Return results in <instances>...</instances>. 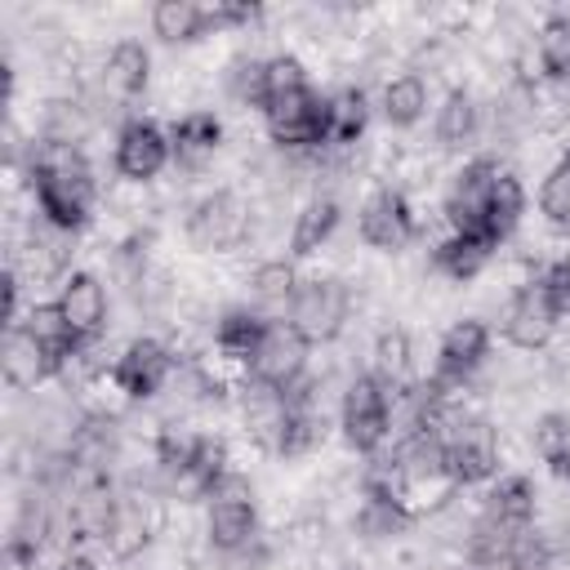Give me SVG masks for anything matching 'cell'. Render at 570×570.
<instances>
[{
  "label": "cell",
  "instance_id": "e575fe53",
  "mask_svg": "<svg viewBox=\"0 0 570 570\" xmlns=\"http://www.w3.org/2000/svg\"><path fill=\"white\" fill-rule=\"evenodd\" d=\"M22 325L53 352V361H58V374H62V365L80 352V338L71 334V325H67V316H62V307L53 303V298H31L27 303V316H22Z\"/></svg>",
  "mask_w": 570,
  "mask_h": 570
},
{
  "label": "cell",
  "instance_id": "52a82bcc",
  "mask_svg": "<svg viewBox=\"0 0 570 570\" xmlns=\"http://www.w3.org/2000/svg\"><path fill=\"white\" fill-rule=\"evenodd\" d=\"M151 80H156L151 45L138 40V36H120V40H111V45L98 53V62H94L89 76L80 80V89L89 94V102L98 107V116L116 111L120 120H129V116H134L129 107L151 89Z\"/></svg>",
  "mask_w": 570,
  "mask_h": 570
},
{
  "label": "cell",
  "instance_id": "8fae6325",
  "mask_svg": "<svg viewBox=\"0 0 570 570\" xmlns=\"http://www.w3.org/2000/svg\"><path fill=\"white\" fill-rule=\"evenodd\" d=\"M490 361H494V325L485 316L468 312L441 330L432 370L423 379L441 392H472L481 383V374L490 370Z\"/></svg>",
  "mask_w": 570,
  "mask_h": 570
},
{
  "label": "cell",
  "instance_id": "f546056e",
  "mask_svg": "<svg viewBox=\"0 0 570 570\" xmlns=\"http://www.w3.org/2000/svg\"><path fill=\"white\" fill-rule=\"evenodd\" d=\"M218 85H223V94H227V102L232 107H240V111H263V102H267V53H258V49H236L227 62H223V71H218Z\"/></svg>",
  "mask_w": 570,
  "mask_h": 570
},
{
  "label": "cell",
  "instance_id": "5bb4252c",
  "mask_svg": "<svg viewBox=\"0 0 570 570\" xmlns=\"http://www.w3.org/2000/svg\"><path fill=\"white\" fill-rule=\"evenodd\" d=\"M169 165H174V142H169V125L160 116L134 111L129 120L116 125V134H111V174H116V183L147 191L151 183H160V174Z\"/></svg>",
  "mask_w": 570,
  "mask_h": 570
},
{
  "label": "cell",
  "instance_id": "7402d4cb",
  "mask_svg": "<svg viewBox=\"0 0 570 570\" xmlns=\"http://www.w3.org/2000/svg\"><path fill=\"white\" fill-rule=\"evenodd\" d=\"M343 227V196L338 191H307L294 214H289V232H285V254L294 263H307L316 254L330 249V240Z\"/></svg>",
  "mask_w": 570,
  "mask_h": 570
},
{
  "label": "cell",
  "instance_id": "603a6c76",
  "mask_svg": "<svg viewBox=\"0 0 570 570\" xmlns=\"http://www.w3.org/2000/svg\"><path fill=\"white\" fill-rule=\"evenodd\" d=\"M267 325H272V316L254 312V307L240 303V298L227 303V307H218L214 321H209V356L223 361L227 370H240V374H245V365H249V356L258 352Z\"/></svg>",
  "mask_w": 570,
  "mask_h": 570
},
{
  "label": "cell",
  "instance_id": "8d00e7d4",
  "mask_svg": "<svg viewBox=\"0 0 570 570\" xmlns=\"http://www.w3.org/2000/svg\"><path fill=\"white\" fill-rule=\"evenodd\" d=\"M552 476H557V481H561V485H570V454H566V459H561V468H557V472H552Z\"/></svg>",
  "mask_w": 570,
  "mask_h": 570
},
{
  "label": "cell",
  "instance_id": "ac0fdd59",
  "mask_svg": "<svg viewBox=\"0 0 570 570\" xmlns=\"http://www.w3.org/2000/svg\"><path fill=\"white\" fill-rule=\"evenodd\" d=\"M53 303L62 307V316H67L71 334L80 338V347H98L107 338V330H111V289L94 267H71L58 281Z\"/></svg>",
  "mask_w": 570,
  "mask_h": 570
},
{
  "label": "cell",
  "instance_id": "1f68e13d",
  "mask_svg": "<svg viewBox=\"0 0 570 570\" xmlns=\"http://www.w3.org/2000/svg\"><path fill=\"white\" fill-rule=\"evenodd\" d=\"M525 214H530L525 178H521V169H512V165L503 160L499 174H494V187H490V227H494V240L508 245V240L521 232Z\"/></svg>",
  "mask_w": 570,
  "mask_h": 570
},
{
  "label": "cell",
  "instance_id": "7a4b0ae2",
  "mask_svg": "<svg viewBox=\"0 0 570 570\" xmlns=\"http://www.w3.org/2000/svg\"><path fill=\"white\" fill-rule=\"evenodd\" d=\"M254 227H258V205H254V191L240 183L205 187L183 209V240L200 258H232L249 249Z\"/></svg>",
  "mask_w": 570,
  "mask_h": 570
},
{
  "label": "cell",
  "instance_id": "9a60e30c",
  "mask_svg": "<svg viewBox=\"0 0 570 570\" xmlns=\"http://www.w3.org/2000/svg\"><path fill=\"white\" fill-rule=\"evenodd\" d=\"M539 499H543L539 481H534L530 472H521V468H508V472H499V476L476 494V525L490 530V534H499V539L521 543V539L534 534Z\"/></svg>",
  "mask_w": 570,
  "mask_h": 570
},
{
  "label": "cell",
  "instance_id": "7c38bea8",
  "mask_svg": "<svg viewBox=\"0 0 570 570\" xmlns=\"http://www.w3.org/2000/svg\"><path fill=\"white\" fill-rule=\"evenodd\" d=\"M490 325L503 338V347L508 352H521V356H543L557 343V334L566 330L561 312L534 285V276H521V281L508 285V294L499 298V312H494Z\"/></svg>",
  "mask_w": 570,
  "mask_h": 570
},
{
  "label": "cell",
  "instance_id": "d590c367",
  "mask_svg": "<svg viewBox=\"0 0 570 570\" xmlns=\"http://www.w3.org/2000/svg\"><path fill=\"white\" fill-rule=\"evenodd\" d=\"M525 570H570V543H548L539 534L525 552Z\"/></svg>",
  "mask_w": 570,
  "mask_h": 570
},
{
  "label": "cell",
  "instance_id": "44dd1931",
  "mask_svg": "<svg viewBox=\"0 0 570 570\" xmlns=\"http://www.w3.org/2000/svg\"><path fill=\"white\" fill-rule=\"evenodd\" d=\"M0 379L13 396H36L45 387L58 383V361L53 352L18 321V325H4V343H0Z\"/></svg>",
  "mask_w": 570,
  "mask_h": 570
},
{
  "label": "cell",
  "instance_id": "2e32d148",
  "mask_svg": "<svg viewBox=\"0 0 570 570\" xmlns=\"http://www.w3.org/2000/svg\"><path fill=\"white\" fill-rule=\"evenodd\" d=\"M485 94H476L468 80H450L432 111V151L436 156H476L485 151Z\"/></svg>",
  "mask_w": 570,
  "mask_h": 570
},
{
  "label": "cell",
  "instance_id": "e0dca14e",
  "mask_svg": "<svg viewBox=\"0 0 570 570\" xmlns=\"http://www.w3.org/2000/svg\"><path fill=\"white\" fill-rule=\"evenodd\" d=\"M312 361H316V347L289 321H272L267 334H263V343H258V352L245 365V379L267 383L276 392H294L312 374Z\"/></svg>",
  "mask_w": 570,
  "mask_h": 570
},
{
  "label": "cell",
  "instance_id": "ba28073f",
  "mask_svg": "<svg viewBox=\"0 0 570 570\" xmlns=\"http://www.w3.org/2000/svg\"><path fill=\"white\" fill-rule=\"evenodd\" d=\"M503 156L494 151H476L468 160H459L441 187V227L454 232V236H472V240H485L494 249H503L494 240V227H490V187H494V174H499Z\"/></svg>",
  "mask_w": 570,
  "mask_h": 570
},
{
  "label": "cell",
  "instance_id": "5b68a950",
  "mask_svg": "<svg viewBox=\"0 0 570 570\" xmlns=\"http://www.w3.org/2000/svg\"><path fill=\"white\" fill-rule=\"evenodd\" d=\"M338 441L347 445V454L356 459H374L392 445L396 436V401L392 387L370 374V370H352L338 387V414H334Z\"/></svg>",
  "mask_w": 570,
  "mask_h": 570
},
{
  "label": "cell",
  "instance_id": "30bf717a",
  "mask_svg": "<svg viewBox=\"0 0 570 570\" xmlns=\"http://www.w3.org/2000/svg\"><path fill=\"white\" fill-rule=\"evenodd\" d=\"M183 365V352L165 334H134L107 365V383L129 405H151L169 392L174 374Z\"/></svg>",
  "mask_w": 570,
  "mask_h": 570
},
{
  "label": "cell",
  "instance_id": "d4e9b609",
  "mask_svg": "<svg viewBox=\"0 0 570 570\" xmlns=\"http://www.w3.org/2000/svg\"><path fill=\"white\" fill-rule=\"evenodd\" d=\"M298 263L289 254H267V258H254V267L245 272L240 281V303H249L254 312L272 316V321H285L289 316V303L298 294Z\"/></svg>",
  "mask_w": 570,
  "mask_h": 570
},
{
  "label": "cell",
  "instance_id": "3957f363",
  "mask_svg": "<svg viewBox=\"0 0 570 570\" xmlns=\"http://www.w3.org/2000/svg\"><path fill=\"white\" fill-rule=\"evenodd\" d=\"M441 432H445V472H450V485L472 494V490H485L503 468V428L499 419L463 396L445 419H441Z\"/></svg>",
  "mask_w": 570,
  "mask_h": 570
},
{
  "label": "cell",
  "instance_id": "4fadbf2b",
  "mask_svg": "<svg viewBox=\"0 0 570 570\" xmlns=\"http://www.w3.org/2000/svg\"><path fill=\"white\" fill-rule=\"evenodd\" d=\"M258 120L272 151L281 156H321L330 142V107H325V89L316 85L272 98L258 111Z\"/></svg>",
  "mask_w": 570,
  "mask_h": 570
},
{
  "label": "cell",
  "instance_id": "277c9868",
  "mask_svg": "<svg viewBox=\"0 0 570 570\" xmlns=\"http://www.w3.org/2000/svg\"><path fill=\"white\" fill-rule=\"evenodd\" d=\"M361 298H365V289H361L356 276H343V272H303L298 294H294L285 321L312 347H334L352 330V321L361 312Z\"/></svg>",
  "mask_w": 570,
  "mask_h": 570
},
{
  "label": "cell",
  "instance_id": "836d02e7",
  "mask_svg": "<svg viewBox=\"0 0 570 570\" xmlns=\"http://www.w3.org/2000/svg\"><path fill=\"white\" fill-rule=\"evenodd\" d=\"M539 218H543V227L552 232V236H561V240H570V147H561L557 156H552V165L543 169V178H539Z\"/></svg>",
  "mask_w": 570,
  "mask_h": 570
},
{
  "label": "cell",
  "instance_id": "6da1fadb",
  "mask_svg": "<svg viewBox=\"0 0 570 570\" xmlns=\"http://www.w3.org/2000/svg\"><path fill=\"white\" fill-rule=\"evenodd\" d=\"M22 174H27L31 209L49 227H58L67 236H85L94 227L98 205H102V183H98V169H94L89 151L36 142Z\"/></svg>",
  "mask_w": 570,
  "mask_h": 570
},
{
  "label": "cell",
  "instance_id": "d6986e66",
  "mask_svg": "<svg viewBox=\"0 0 570 570\" xmlns=\"http://www.w3.org/2000/svg\"><path fill=\"white\" fill-rule=\"evenodd\" d=\"M232 414H236L240 436H245L258 454L276 459V445H281L285 423H289V392H276V387L254 383V379H245V374H240V387H236V405H232Z\"/></svg>",
  "mask_w": 570,
  "mask_h": 570
},
{
  "label": "cell",
  "instance_id": "4dcf8cb0",
  "mask_svg": "<svg viewBox=\"0 0 570 570\" xmlns=\"http://www.w3.org/2000/svg\"><path fill=\"white\" fill-rule=\"evenodd\" d=\"M534 71L548 85H570V9H548L534 27Z\"/></svg>",
  "mask_w": 570,
  "mask_h": 570
},
{
  "label": "cell",
  "instance_id": "9c48e42d",
  "mask_svg": "<svg viewBox=\"0 0 570 570\" xmlns=\"http://www.w3.org/2000/svg\"><path fill=\"white\" fill-rule=\"evenodd\" d=\"M428 236L423 227V214L414 205V196L396 183H374L361 205H356V240L370 249V254H383V258H401L405 249H414L419 240Z\"/></svg>",
  "mask_w": 570,
  "mask_h": 570
},
{
  "label": "cell",
  "instance_id": "4316f807",
  "mask_svg": "<svg viewBox=\"0 0 570 570\" xmlns=\"http://www.w3.org/2000/svg\"><path fill=\"white\" fill-rule=\"evenodd\" d=\"M325 107H330V142L325 151H361L374 111V94L361 80H343L334 89H325Z\"/></svg>",
  "mask_w": 570,
  "mask_h": 570
},
{
  "label": "cell",
  "instance_id": "484cf974",
  "mask_svg": "<svg viewBox=\"0 0 570 570\" xmlns=\"http://www.w3.org/2000/svg\"><path fill=\"white\" fill-rule=\"evenodd\" d=\"M503 249L485 245V240H472V236H454L441 227V236L428 245V281H441V285H472L490 272V263L499 258Z\"/></svg>",
  "mask_w": 570,
  "mask_h": 570
},
{
  "label": "cell",
  "instance_id": "cb8c5ba5",
  "mask_svg": "<svg viewBox=\"0 0 570 570\" xmlns=\"http://www.w3.org/2000/svg\"><path fill=\"white\" fill-rule=\"evenodd\" d=\"M374 111H379V120H383L392 134L419 129V125L428 120V111H436L432 80H428L423 71H410V67L383 76V85H379V94H374Z\"/></svg>",
  "mask_w": 570,
  "mask_h": 570
},
{
  "label": "cell",
  "instance_id": "f1b7e54d",
  "mask_svg": "<svg viewBox=\"0 0 570 570\" xmlns=\"http://www.w3.org/2000/svg\"><path fill=\"white\" fill-rule=\"evenodd\" d=\"M147 31L165 49H191L214 36V18H209V4H196V0H156L147 9Z\"/></svg>",
  "mask_w": 570,
  "mask_h": 570
},
{
  "label": "cell",
  "instance_id": "ffe728a7",
  "mask_svg": "<svg viewBox=\"0 0 570 570\" xmlns=\"http://www.w3.org/2000/svg\"><path fill=\"white\" fill-rule=\"evenodd\" d=\"M165 125L174 142V169L183 174H205L227 147V120L218 107H187Z\"/></svg>",
  "mask_w": 570,
  "mask_h": 570
},
{
  "label": "cell",
  "instance_id": "83f0119b",
  "mask_svg": "<svg viewBox=\"0 0 570 570\" xmlns=\"http://www.w3.org/2000/svg\"><path fill=\"white\" fill-rule=\"evenodd\" d=\"M370 374H379L392 392H405L414 387L423 374H419V361H414V330L405 321H383L374 334H370Z\"/></svg>",
  "mask_w": 570,
  "mask_h": 570
},
{
  "label": "cell",
  "instance_id": "8992f818",
  "mask_svg": "<svg viewBox=\"0 0 570 570\" xmlns=\"http://www.w3.org/2000/svg\"><path fill=\"white\" fill-rule=\"evenodd\" d=\"M263 508L254 494V481L236 468L232 476H223L214 485V494L200 503V543L205 552H214L218 561H236L245 557L258 539H263Z\"/></svg>",
  "mask_w": 570,
  "mask_h": 570
},
{
  "label": "cell",
  "instance_id": "d6a6232c",
  "mask_svg": "<svg viewBox=\"0 0 570 570\" xmlns=\"http://www.w3.org/2000/svg\"><path fill=\"white\" fill-rule=\"evenodd\" d=\"M525 450L530 459H539L548 472L561 468V459L570 454V410L566 405H543L525 419Z\"/></svg>",
  "mask_w": 570,
  "mask_h": 570
}]
</instances>
